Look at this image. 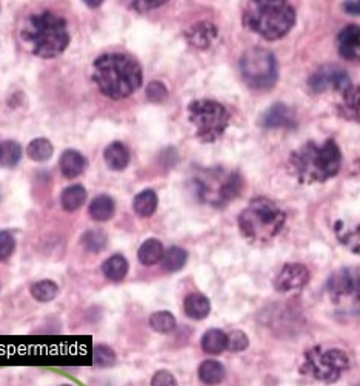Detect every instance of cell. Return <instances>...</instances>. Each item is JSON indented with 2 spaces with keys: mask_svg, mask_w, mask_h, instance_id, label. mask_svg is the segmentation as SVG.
<instances>
[{
  "mask_svg": "<svg viewBox=\"0 0 360 386\" xmlns=\"http://www.w3.org/2000/svg\"><path fill=\"white\" fill-rule=\"evenodd\" d=\"M165 2H162V0H143V2H133V6L136 8L137 11H148V10H153V8H159L162 6Z\"/></svg>",
  "mask_w": 360,
  "mask_h": 386,
  "instance_id": "39",
  "label": "cell"
},
{
  "mask_svg": "<svg viewBox=\"0 0 360 386\" xmlns=\"http://www.w3.org/2000/svg\"><path fill=\"white\" fill-rule=\"evenodd\" d=\"M343 10L349 14L360 15V0H357V2H345L343 4Z\"/></svg>",
  "mask_w": 360,
  "mask_h": 386,
  "instance_id": "40",
  "label": "cell"
},
{
  "mask_svg": "<svg viewBox=\"0 0 360 386\" xmlns=\"http://www.w3.org/2000/svg\"><path fill=\"white\" fill-rule=\"evenodd\" d=\"M27 154L32 161H36V163H45V161H48L53 156L54 147L48 139L37 138V139H32L28 144Z\"/></svg>",
  "mask_w": 360,
  "mask_h": 386,
  "instance_id": "31",
  "label": "cell"
},
{
  "mask_svg": "<svg viewBox=\"0 0 360 386\" xmlns=\"http://www.w3.org/2000/svg\"><path fill=\"white\" fill-rule=\"evenodd\" d=\"M326 294L342 317L360 318V268H342L326 281Z\"/></svg>",
  "mask_w": 360,
  "mask_h": 386,
  "instance_id": "6",
  "label": "cell"
},
{
  "mask_svg": "<svg viewBox=\"0 0 360 386\" xmlns=\"http://www.w3.org/2000/svg\"><path fill=\"white\" fill-rule=\"evenodd\" d=\"M22 37L32 46V53L44 59L57 58L70 45L67 22L50 11L32 14L22 31Z\"/></svg>",
  "mask_w": 360,
  "mask_h": 386,
  "instance_id": "3",
  "label": "cell"
},
{
  "mask_svg": "<svg viewBox=\"0 0 360 386\" xmlns=\"http://www.w3.org/2000/svg\"><path fill=\"white\" fill-rule=\"evenodd\" d=\"M117 356L112 348L106 347V344H97L93 349V363L99 368H110L116 363Z\"/></svg>",
  "mask_w": 360,
  "mask_h": 386,
  "instance_id": "34",
  "label": "cell"
},
{
  "mask_svg": "<svg viewBox=\"0 0 360 386\" xmlns=\"http://www.w3.org/2000/svg\"><path fill=\"white\" fill-rule=\"evenodd\" d=\"M309 277V270L304 264H286V266H283V269L279 272V275L276 277L274 287L277 292L296 291V289H302L308 285Z\"/></svg>",
  "mask_w": 360,
  "mask_h": 386,
  "instance_id": "12",
  "label": "cell"
},
{
  "mask_svg": "<svg viewBox=\"0 0 360 386\" xmlns=\"http://www.w3.org/2000/svg\"><path fill=\"white\" fill-rule=\"evenodd\" d=\"M94 82L111 99H125L142 85L143 75L139 62L125 53H108L94 62Z\"/></svg>",
  "mask_w": 360,
  "mask_h": 386,
  "instance_id": "1",
  "label": "cell"
},
{
  "mask_svg": "<svg viewBox=\"0 0 360 386\" xmlns=\"http://www.w3.org/2000/svg\"><path fill=\"white\" fill-rule=\"evenodd\" d=\"M158 203L159 199H158V195H155V192L151 189H146L139 193V195L134 198L133 207H134V212L139 216L148 218V216H151L155 212V208H158Z\"/></svg>",
  "mask_w": 360,
  "mask_h": 386,
  "instance_id": "26",
  "label": "cell"
},
{
  "mask_svg": "<svg viewBox=\"0 0 360 386\" xmlns=\"http://www.w3.org/2000/svg\"><path fill=\"white\" fill-rule=\"evenodd\" d=\"M114 211H116V203L110 195L96 197L91 204H89V215L96 221H108L112 218Z\"/></svg>",
  "mask_w": 360,
  "mask_h": 386,
  "instance_id": "22",
  "label": "cell"
},
{
  "mask_svg": "<svg viewBox=\"0 0 360 386\" xmlns=\"http://www.w3.org/2000/svg\"><path fill=\"white\" fill-rule=\"evenodd\" d=\"M188 44L200 48V50H205V48L211 46L217 37V27L212 25L211 22H199L193 25L190 30L185 33Z\"/></svg>",
  "mask_w": 360,
  "mask_h": 386,
  "instance_id": "14",
  "label": "cell"
},
{
  "mask_svg": "<svg viewBox=\"0 0 360 386\" xmlns=\"http://www.w3.org/2000/svg\"><path fill=\"white\" fill-rule=\"evenodd\" d=\"M285 212L268 198H256L239 215V228L245 237L256 243H266L285 226Z\"/></svg>",
  "mask_w": 360,
  "mask_h": 386,
  "instance_id": "5",
  "label": "cell"
},
{
  "mask_svg": "<svg viewBox=\"0 0 360 386\" xmlns=\"http://www.w3.org/2000/svg\"><path fill=\"white\" fill-rule=\"evenodd\" d=\"M85 199H86L85 187L80 186V184H76V186H70L62 192L60 204L67 212H76L85 204Z\"/></svg>",
  "mask_w": 360,
  "mask_h": 386,
  "instance_id": "25",
  "label": "cell"
},
{
  "mask_svg": "<svg viewBox=\"0 0 360 386\" xmlns=\"http://www.w3.org/2000/svg\"><path fill=\"white\" fill-rule=\"evenodd\" d=\"M262 125L265 128H279V127H294L296 125V116L290 107L283 104H276L268 108L262 116Z\"/></svg>",
  "mask_w": 360,
  "mask_h": 386,
  "instance_id": "16",
  "label": "cell"
},
{
  "mask_svg": "<svg viewBox=\"0 0 360 386\" xmlns=\"http://www.w3.org/2000/svg\"><path fill=\"white\" fill-rule=\"evenodd\" d=\"M188 118L202 142H214L230 125V113L217 101L199 99L188 106Z\"/></svg>",
  "mask_w": 360,
  "mask_h": 386,
  "instance_id": "8",
  "label": "cell"
},
{
  "mask_svg": "<svg viewBox=\"0 0 360 386\" xmlns=\"http://www.w3.org/2000/svg\"><path fill=\"white\" fill-rule=\"evenodd\" d=\"M15 251V238L10 230H0V261L11 259Z\"/></svg>",
  "mask_w": 360,
  "mask_h": 386,
  "instance_id": "35",
  "label": "cell"
},
{
  "mask_svg": "<svg viewBox=\"0 0 360 386\" xmlns=\"http://www.w3.org/2000/svg\"><path fill=\"white\" fill-rule=\"evenodd\" d=\"M163 254H165V249L159 239L150 238L146 239L145 243L139 247V261H141L143 266H154L162 261Z\"/></svg>",
  "mask_w": 360,
  "mask_h": 386,
  "instance_id": "20",
  "label": "cell"
},
{
  "mask_svg": "<svg viewBox=\"0 0 360 386\" xmlns=\"http://www.w3.org/2000/svg\"><path fill=\"white\" fill-rule=\"evenodd\" d=\"M338 111L343 119L360 124V85H351L342 93Z\"/></svg>",
  "mask_w": 360,
  "mask_h": 386,
  "instance_id": "15",
  "label": "cell"
},
{
  "mask_svg": "<svg viewBox=\"0 0 360 386\" xmlns=\"http://www.w3.org/2000/svg\"><path fill=\"white\" fill-rule=\"evenodd\" d=\"M239 68L245 82L255 90H268L277 82V61L264 48L255 46L245 51Z\"/></svg>",
  "mask_w": 360,
  "mask_h": 386,
  "instance_id": "10",
  "label": "cell"
},
{
  "mask_svg": "<svg viewBox=\"0 0 360 386\" xmlns=\"http://www.w3.org/2000/svg\"><path fill=\"white\" fill-rule=\"evenodd\" d=\"M22 158V147L15 141H0V167H15Z\"/></svg>",
  "mask_w": 360,
  "mask_h": 386,
  "instance_id": "29",
  "label": "cell"
},
{
  "mask_svg": "<svg viewBox=\"0 0 360 386\" xmlns=\"http://www.w3.org/2000/svg\"><path fill=\"white\" fill-rule=\"evenodd\" d=\"M146 98H148L151 102H162L168 98V90L167 87L162 82H158L154 80L148 87H146Z\"/></svg>",
  "mask_w": 360,
  "mask_h": 386,
  "instance_id": "37",
  "label": "cell"
},
{
  "mask_svg": "<svg viewBox=\"0 0 360 386\" xmlns=\"http://www.w3.org/2000/svg\"><path fill=\"white\" fill-rule=\"evenodd\" d=\"M185 313L193 320H203L210 316L211 303L203 294H190L184 303Z\"/></svg>",
  "mask_w": 360,
  "mask_h": 386,
  "instance_id": "18",
  "label": "cell"
},
{
  "mask_svg": "<svg viewBox=\"0 0 360 386\" xmlns=\"http://www.w3.org/2000/svg\"><path fill=\"white\" fill-rule=\"evenodd\" d=\"M228 335L220 329H208L202 337V349L211 356H219L226 349Z\"/></svg>",
  "mask_w": 360,
  "mask_h": 386,
  "instance_id": "24",
  "label": "cell"
},
{
  "mask_svg": "<svg viewBox=\"0 0 360 386\" xmlns=\"http://www.w3.org/2000/svg\"><path fill=\"white\" fill-rule=\"evenodd\" d=\"M199 379L210 386L222 383L225 379V368L217 360H205L199 366Z\"/></svg>",
  "mask_w": 360,
  "mask_h": 386,
  "instance_id": "23",
  "label": "cell"
},
{
  "mask_svg": "<svg viewBox=\"0 0 360 386\" xmlns=\"http://www.w3.org/2000/svg\"><path fill=\"white\" fill-rule=\"evenodd\" d=\"M195 190L203 203L224 206L239 195L242 190V176L237 172H228L224 168L203 170L194 178Z\"/></svg>",
  "mask_w": 360,
  "mask_h": 386,
  "instance_id": "7",
  "label": "cell"
},
{
  "mask_svg": "<svg viewBox=\"0 0 360 386\" xmlns=\"http://www.w3.org/2000/svg\"><path fill=\"white\" fill-rule=\"evenodd\" d=\"M335 233H338V238L340 243L345 246L348 251L353 254L360 255V224L357 228L347 229L343 224L339 221L335 224Z\"/></svg>",
  "mask_w": 360,
  "mask_h": 386,
  "instance_id": "28",
  "label": "cell"
},
{
  "mask_svg": "<svg viewBox=\"0 0 360 386\" xmlns=\"http://www.w3.org/2000/svg\"><path fill=\"white\" fill-rule=\"evenodd\" d=\"M151 386H177V380L167 369H162V371H158L153 375Z\"/></svg>",
  "mask_w": 360,
  "mask_h": 386,
  "instance_id": "38",
  "label": "cell"
},
{
  "mask_svg": "<svg viewBox=\"0 0 360 386\" xmlns=\"http://www.w3.org/2000/svg\"><path fill=\"white\" fill-rule=\"evenodd\" d=\"M296 22V13L282 0H262L250 2L245 8L243 23L251 31L268 40L286 36Z\"/></svg>",
  "mask_w": 360,
  "mask_h": 386,
  "instance_id": "4",
  "label": "cell"
},
{
  "mask_svg": "<svg viewBox=\"0 0 360 386\" xmlns=\"http://www.w3.org/2000/svg\"><path fill=\"white\" fill-rule=\"evenodd\" d=\"M349 357L338 348L316 347L307 351L300 371L323 383L338 382L342 374L349 369Z\"/></svg>",
  "mask_w": 360,
  "mask_h": 386,
  "instance_id": "9",
  "label": "cell"
},
{
  "mask_svg": "<svg viewBox=\"0 0 360 386\" xmlns=\"http://www.w3.org/2000/svg\"><path fill=\"white\" fill-rule=\"evenodd\" d=\"M338 50L343 59L360 63V27L348 25L338 36Z\"/></svg>",
  "mask_w": 360,
  "mask_h": 386,
  "instance_id": "13",
  "label": "cell"
},
{
  "mask_svg": "<svg viewBox=\"0 0 360 386\" xmlns=\"http://www.w3.org/2000/svg\"><path fill=\"white\" fill-rule=\"evenodd\" d=\"M88 6H93V8H96V6H101L103 2H102V0H99V2H89V0H86V2H85Z\"/></svg>",
  "mask_w": 360,
  "mask_h": 386,
  "instance_id": "41",
  "label": "cell"
},
{
  "mask_svg": "<svg viewBox=\"0 0 360 386\" xmlns=\"http://www.w3.org/2000/svg\"><path fill=\"white\" fill-rule=\"evenodd\" d=\"M308 85L313 93H322L326 90H335L343 93L351 87L349 76L345 70L326 66L319 68L316 73L309 77Z\"/></svg>",
  "mask_w": 360,
  "mask_h": 386,
  "instance_id": "11",
  "label": "cell"
},
{
  "mask_svg": "<svg viewBox=\"0 0 360 386\" xmlns=\"http://www.w3.org/2000/svg\"><path fill=\"white\" fill-rule=\"evenodd\" d=\"M86 159L77 150H65L60 156V170L65 178H77L85 172Z\"/></svg>",
  "mask_w": 360,
  "mask_h": 386,
  "instance_id": "17",
  "label": "cell"
},
{
  "mask_svg": "<svg viewBox=\"0 0 360 386\" xmlns=\"http://www.w3.org/2000/svg\"><path fill=\"white\" fill-rule=\"evenodd\" d=\"M176 317L168 311L154 312L150 317V326L153 331L159 334H169L176 329Z\"/></svg>",
  "mask_w": 360,
  "mask_h": 386,
  "instance_id": "32",
  "label": "cell"
},
{
  "mask_svg": "<svg viewBox=\"0 0 360 386\" xmlns=\"http://www.w3.org/2000/svg\"><path fill=\"white\" fill-rule=\"evenodd\" d=\"M57 294H59V286H57L53 280L37 281V283L31 286V295L40 303L53 301Z\"/></svg>",
  "mask_w": 360,
  "mask_h": 386,
  "instance_id": "33",
  "label": "cell"
},
{
  "mask_svg": "<svg viewBox=\"0 0 360 386\" xmlns=\"http://www.w3.org/2000/svg\"><path fill=\"white\" fill-rule=\"evenodd\" d=\"M340 164V149L333 139L323 144L309 141L290 156L291 172L304 184L328 181L339 173Z\"/></svg>",
  "mask_w": 360,
  "mask_h": 386,
  "instance_id": "2",
  "label": "cell"
},
{
  "mask_svg": "<svg viewBox=\"0 0 360 386\" xmlns=\"http://www.w3.org/2000/svg\"><path fill=\"white\" fill-rule=\"evenodd\" d=\"M60 386H71V385H60Z\"/></svg>",
  "mask_w": 360,
  "mask_h": 386,
  "instance_id": "42",
  "label": "cell"
},
{
  "mask_svg": "<svg viewBox=\"0 0 360 386\" xmlns=\"http://www.w3.org/2000/svg\"><path fill=\"white\" fill-rule=\"evenodd\" d=\"M248 337L242 331H233L230 335H228V344L226 349H230L233 352H242L248 348Z\"/></svg>",
  "mask_w": 360,
  "mask_h": 386,
  "instance_id": "36",
  "label": "cell"
},
{
  "mask_svg": "<svg viewBox=\"0 0 360 386\" xmlns=\"http://www.w3.org/2000/svg\"><path fill=\"white\" fill-rule=\"evenodd\" d=\"M186 260H188V254L185 249L173 246L163 254L162 266L167 272H177L185 266Z\"/></svg>",
  "mask_w": 360,
  "mask_h": 386,
  "instance_id": "30",
  "label": "cell"
},
{
  "mask_svg": "<svg viewBox=\"0 0 360 386\" xmlns=\"http://www.w3.org/2000/svg\"><path fill=\"white\" fill-rule=\"evenodd\" d=\"M128 269H129L128 261L125 256L120 254L110 256V259L102 264L103 275L110 281H114V283H119V281L124 280L127 277Z\"/></svg>",
  "mask_w": 360,
  "mask_h": 386,
  "instance_id": "21",
  "label": "cell"
},
{
  "mask_svg": "<svg viewBox=\"0 0 360 386\" xmlns=\"http://www.w3.org/2000/svg\"><path fill=\"white\" fill-rule=\"evenodd\" d=\"M80 243L86 252L97 254L102 252L106 244H108V235L102 229H89L82 235Z\"/></svg>",
  "mask_w": 360,
  "mask_h": 386,
  "instance_id": "27",
  "label": "cell"
},
{
  "mask_svg": "<svg viewBox=\"0 0 360 386\" xmlns=\"http://www.w3.org/2000/svg\"><path fill=\"white\" fill-rule=\"evenodd\" d=\"M103 156L111 170L120 172L129 164V151L127 146H124L122 142H111L110 146L105 149Z\"/></svg>",
  "mask_w": 360,
  "mask_h": 386,
  "instance_id": "19",
  "label": "cell"
},
{
  "mask_svg": "<svg viewBox=\"0 0 360 386\" xmlns=\"http://www.w3.org/2000/svg\"><path fill=\"white\" fill-rule=\"evenodd\" d=\"M356 386H360V382H359V383H357V385H356Z\"/></svg>",
  "mask_w": 360,
  "mask_h": 386,
  "instance_id": "43",
  "label": "cell"
}]
</instances>
